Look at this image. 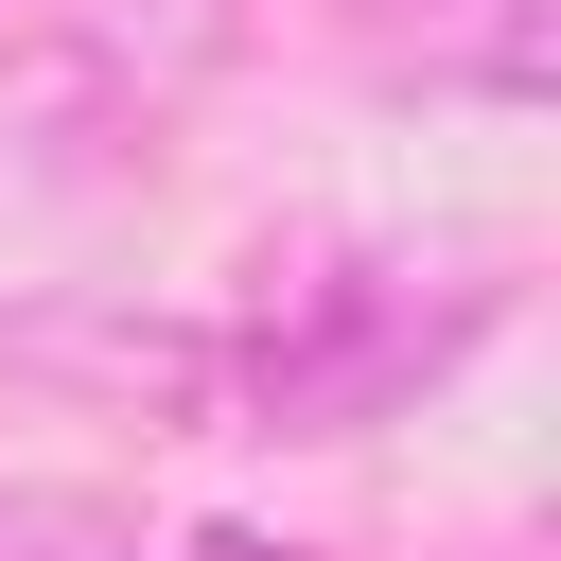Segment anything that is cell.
<instances>
[{"mask_svg":"<svg viewBox=\"0 0 561 561\" xmlns=\"http://www.w3.org/2000/svg\"><path fill=\"white\" fill-rule=\"evenodd\" d=\"M473 316H491V280H438L421 298L403 263H316V280H280V316L228 333V421L245 438H351L403 386H438L473 351Z\"/></svg>","mask_w":561,"mask_h":561,"instance_id":"6da1fadb","label":"cell"},{"mask_svg":"<svg viewBox=\"0 0 561 561\" xmlns=\"http://www.w3.org/2000/svg\"><path fill=\"white\" fill-rule=\"evenodd\" d=\"M0 368H18V386H105V403L158 421V438L228 421V333H193V316H18Z\"/></svg>","mask_w":561,"mask_h":561,"instance_id":"7a4b0ae2","label":"cell"},{"mask_svg":"<svg viewBox=\"0 0 561 561\" xmlns=\"http://www.w3.org/2000/svg\"><path fill=\"white\" fill-rule=\"evenodd\" d=\"M386 70H421V88H543L561 70V35H543V0H333Z\"/></svg>","mask_w":561,"mask_h":561,"instance_id":"3957f363","label":"cell"},{"mask_svg":"<svg viewBox=\"0 0 561 561\" xmlns=\"http://www.w3.org/2000/svg\"><path fill=\"white\" fill-rule=\"evenodd\" d=\"M123 105H175L193 70H228V0H35Z\"/></svg>","mask_w":561,"mask_h":561,"instance_id":"277c9868","label":"cell"},{"mask_svg":"<svg viewBox=\"0 0 561 561\" xmlns=\"http://www.w3.org/2000/svg\"><path fill=\"white\" fill-rule=\"evenodd\" d=\"M123 123H140V105H123L53 18H18V35H0V158H88V140H123Z\"/></svg>","mask_w":561,"mask_h":561,"instance_id":"5b68a950","label":"cell"},{"mask_svg":"<svg viewBox=\"0 0 561 561\" xmlns=\"http://www.w3.org/2000/svg\"><path fill=\"white\" fill-rule=\"evenodd\" d=\"M0 561H158V543L105 491H0Z\"/></svg>","mask_w":561,"mask_h":561,"instance_id":"8992f818","label":"cell"},{"mask_svg":"<svg viewBox=\"0 0 561 561\" xmlns=\"http://www.w3.org/2000/svg\"><path fill=\"white\" fill-rule=\"evenodd\" d=\"M175 561H316V543H263V526H193Z\"/></svg>","mask_w":561,"mask_h":561,"instance_id":"52a82bcc","label":"cell"}]
</instances>
